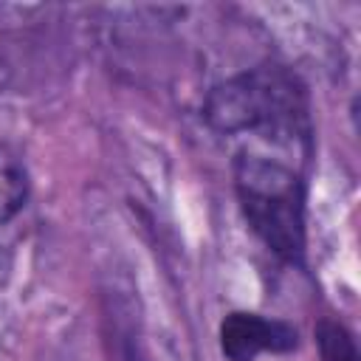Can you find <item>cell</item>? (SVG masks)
Masks as SVG:
<instances>
[{
    "instance_id": "cell-2",
    "label": "cell",
    "mask_w": 361,
    "mask_h": 361,
    "mask_svg": "<svg viewBox=\"0 0 361 361\" xmlns=\"http://www.w3.org/2000/svg\"><path fill=\"white\" fill-rule=\"evenodd\" d=\"M234 189L251 231L279 259L305 262V183L279 158L245 149L234 161Z\"/></svg>"
},
{
    "instance_id": "cell-3",
    "label": "cell",
    "mask_w": 361,
    "mask_h": 361,
    "mask_svg": "<svg viewBox=\"0 0 361 361\" xmlns=\"http://www.w3.org/2000/svg\"><path fill=\"white\" fill-rule=\"evenodd\" d=\"M296 330L279 319L234 310L220 324V350L228 361H254L262 353H290Z\"/></svg>"
},
{
    "instance_id": "cell-5",
    "label": "cell",
    "mask_w": 361,
    "mask_h": 361,
    "mask_svg": "<svg viewBox=\"0 0 361 361\" xmlns=\"http://www.w3.org/2000/svg\"><path fill=\"white\" fill-rule=\"evenodd\" d=\"M316 338H319V350L324 361H355V344L341 324L324 319L316 327Z\"/></svg>"
},
{
    "instance_id": "cell-4",
    "label": "cell",
    "mask_w": 361,
    "mask_h": 361,
    "mask_svg": "<svg viewBox=\"0 0 361 361\" xmlns=\"http://www.w3.org/2000/svg\"><path fill=\"white\" fill-rule=\"evenodd\" d=\"M28 200V169L11 144H0V223H8Z\"/></svg>"
},
{
    "instance_id": "cell-1",
    "label": "cell",
    "mask_w": 361,
    "mask_h": 361,
    "mask_svg": "<svg viewBox=\"0 0 361 361\" xmlns=\"http://www.w3.org/2000/svg\"><path fill=\"white\" fill-rule=\"evenodd\" d=\"M203 118L223 135L259 133L288 147L310 144L305 85L279 65H259L217 82L203 102Z\"/></svg>"
}]
</instances>
